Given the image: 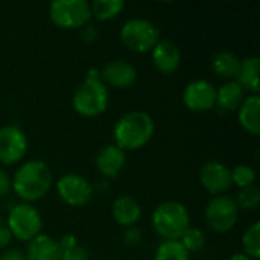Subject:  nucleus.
<instances>
[{
	"mask_svg": "<svg viewBox=\"0 0 260 260\" xmlns=\"http://www.w3.org/2000/svg\"><path fill=\"white\" fill-rule=\"evenodd\" d=\"M111 213H113L114 221L119 225L129 229V227H134L140 221L142 207L133 197L122 195L114 200V203L111 206Z\"/></svg>",
	"mask_w": 260,
	"mask_h": 260,
	"instance_id": "17",
	"label": "nucleus"
},
{
	"mask_svg": "<svg viewBox=\"0 0 260 260\" xmlns=\"http://www.w3.org/2000/svg\"><path fill=\"white\" fill-rule=\"evenodd\" d=\"M82 29H84V30H82V37H84V40H85V41H93V40L98 37V32H96V29H94L93 26L85 24Z\"/></svg>",
	"mask_w": 260,
	"mask_h": 260,
	"instance_id": "34",
	"label": "nucleus"
},
{
	"mask_svg": "<svg viewBox=\"0 0 260 260\" xmlns=\"http://www.w3.org/2000/svg\"><path fill=\"white\" fill-rule=\"evenodd\" d=\"M200 183L210 195H224L232 187V172L224 163L207 161L200 171Z\"/></svg>",
	"mask_w": 260,
	"mask_h": 260,
	"instance_id": "12",
	"label": "nucleus"
},
{
	"mask_svg": "<svg viewBox=\"0 0 260 260\" xmlns=\"http://www.w3.org/2000/svg\"><path fill=\"white\" fill-rule=\"evenodd\" d=\"M232 172V184H235L239 189L248 187L254 184L256 180V171L248 166V165H238L233 169H230Z\"/></svg>",
	"mask_w": 260,
	"mask_h": 260,
	"instance_id": "27",
	"label": "nucleus"
},
{
	"mask_svg": "<svg viewBox=\"0 0 260 260\" xmlns=\"http://www.w3.org/2000/svg\"><path fill=\"white\" fill-rule=\"evenodd\" d=\"M58 244H59V247H61V251H67V250H70V248H73V247H76L78 245V239H76V236L75 235H64L59 241H58Z\"/></svg>",
	"mask_w": 260,
	"mask_h": 260,
	"instance_id": "31",
	"label": "nucleus"
},
{
	"mask_svg": "<svg viewBox=\"0 0 260 260\" xmlns=\"http://www.w3.org/2000/svg\"><path fill=\"white\" fill-rule=\"evenodd\" d=\"M27 137L18 125L0 128V163L11 166L21 161L27 152Z\"/></svg>",
	"mask_w": 260,
	"mask_h": 260,
	"instance_id": "10",
	"label": "nucleus"
},
{
	"mask_svg": "<svg viewBox=\"0 0 260 260\" xmlns=\"http://www.w3.org/2000/svg\"><path fill=\"white\" fill-rule=\"evenodd\" d=\"M241 59L232 50H221L212 59V70L216 76L224 79H233L238 76Z\"/></svg>",
	"mask_w": 260,
	"mask_h": 260,
	"instance_id": "21",
	"label": "nucleus"
},
{
	"mask_svg": "<svg viewBox=\"0 0 260 260\" xmlns=\"http://www.w3.org/2000/svg\"><path fill=\"white\" fill-rule=\"evenodd\" d=\"M238 209L242 210H254L260 204V190L253 184L248 187H244L239 190L236 200H235Z\"/></svg>",
	"mask_w": 260,
	"mask_h": 260,
	"instance_id": "26",
	"label": "nucleus"
},
{
	"mask_svg": "<svg viewBox=\"0 0 260 260\" xmlns=\"http://www.w3.org/2000/svg\"><path fill=\"white\" fill-rule=\"evenodd\" d=\"M229 260H251L250 257H247L244 253H236V254H233V256H230Z\"/></svg>",
	"mask_w": 260,
	"mask_h": 260,
	"instance_id": "35",
	"label": "nucleus"
},
{
	"mask_svg": "<svg viewBox=\"0 0 260 260\" xmlns=\"http://www.w3.org/2000/svg\"><path fill=\"white\" fill-rule=\"evenodd\" d=\"M259 56H250L241 61V67L236 76V82L247 91L257 94L260 90L259 85Z\"/></svg>",
	"mask_w": 260,
	"mask_h": 260,
	"instance_id": "20",
	"label": "nucleus"
},
{
	"mask_svg": "<svg viewBox=\"0 0 260 260\" xmlns=\"http://www.w3.org/2000/svg\"><path fill=\"white\" fill-rule=\"evenodd\" d=\"M238 120L244 131L257 137L260 134V96L251 94L245 98L238 108Z\"/></svg>",
	"mask_w": 260,
	"mask_h": 260,
	"instance_id": "18",
	"label": "nucleus"
},
{
	"mask_svg": "<svg viewBox=\"0 0 260 260\" xmlns=\"http://www.w3.org/2000/svg\"><path fill=\"white\" fill-rule=\"evenodd\" d=\"M61 260H88V253L81 245H76L67 251H62Z\"/></svg>",
	"mask_w": 260,
	"mask_h": 260,
	"instance_id": "28",
	"label": "nucleus"
},
{
	"mask_svg": "<svg viewBox=\"0 0 260 260\" xmlns=\"http://www.w3.org/2000/svg\"><path fill=\"white\" fill-rule=\"evenodd\" d=\"M56 193L67 206L82 207L90 203L93 197V186L88 180L78 174H66L56 181Z\"/></svg>",
	"mask_w": 260,
	"mask_h": 260,
	"instance_id": "9",
	"label": "nucleus"
},
{
	"mask_svg": "<svg viewBox=\"0 0 260 260\" xmlns=\"http://www.w3.org/2000/svg\"><path fill=\"white\" fill-rule=\"evenodd\" d=\"M101 79L107 87L110 85L119 90H125V88H129L136 82L137 70L133 64L122 61V59H116V61L107 62L102 67Z\"/></svg>",
	"mask_w": 260,
	"mask_h": 260,
	"instance_id": "13",
	"label": "nucleus"
},
{
	"mask_svg": "<svg viewBox=\"0 0 260 260\" xmlns=\"http://www.w3.org/2000/svg\"><path fill=\"white\" fill-rule=\"evenodd\" d=\"M123 241H125L126 245L136 247V245H139L140 241H142V232H140L139 229H136V227H129V229H126L125 233H123Z\"/></svg>",
	"mask_w": 260,
	"mask_h": 260,
	"instance_id": "29",
	"label": "nucleus"
},
{
	"mask_svg": "<svg viewBox=\"0 0 260 260\" xmlns=\"http://www.w3.org/2000/svg\"><path fill=\"white\" fill-rule=\"evenodd\" d=\"M125 8L122 0H94L90 3L91 17L99 21H108L116 18Z\"/></svg>",
	"mask_w": 260,
	"mask_h": 260,
	"instance_id": "22",
	"label": "nucleus"
},
{
	"mask_svg": "<svg viewBox=\"0 0 260 260\" xmlns=\"http://www.w3.org/2000/svg\"><path fill=\"white\" fill-rule=\"evenodd\" d=\"M180 242L186 248L187 253H197V251L204 248V245H206V235H204V232L201 229L189 227L183 233V236L180 238Z\"/></svg>",
	"mask_w": 260,
	"mask_h": 260,
	"instance_id": "25",
	"label": "nucleus"
},
{
	"mask_svg": "<svg viewBox=\"0 0 260 260\" xmlns=\"http://www.w3.org/2000/svg\"><path fill=\"white\" fill-rule=\"evenodd\" d=\"M52 184V171L41 160H29L23 163L11 180V189L20 200L27 204L44 198L49 193Z\"/></svg>",
	"mask_w": 260,
	"mask_h": 260,
	"instance_id": "1",
	"label": "nucleus"
},
{
	"mask_svg": "<svg viewBox=\"0 0 260 260\" xmlns=\"http://www.w3.org/2000/svg\"><path fill=\"white\" fill-rule=\"evenodd\" d=\"M9 190H11V178L5 171L0 169V197L8 195Z\"/></svg>",
	"mask_w": 260,
	"mask_h": 260,
	"instance_id": "32",
	"label": "nucleus"
},
{
	"mask_svg": "<svg viewBox=\"0 0 260 260\" xmlns=\"http://www.w3.org/2000/svg\"><path fill=\"white\" fill-rule=\"evenodd\" d=\"M155 122L145 111H128L113 128L114 145L122 151H136L148 145L154 136Z\"/></svg>",
	"mask_w": 260,
	"mask_h": 260,
	"instance_id": "2",
	"label": "nucleus"
},
{
	"mask_svg": "<svg viewBox=\"0 0 260 260\" xmlns=\"http://www.w3.org/2000/svg\"><path fill=\"white\" fill-rule=\"evenodd\" d=\"M0 260H26V256L17 248H11V250H6L0 256Z\"/></svg>",
	"mask_w": 260,
	"mask_h": 260,
	"instance_id": "33",
	"label": "nucleus"
},
{
	"mask_svg": "<svg viewBox=\"0 0 260 260\" xmlns=\"http://www.w3.org/2000/svg\"><path fill=\"white\" fill-rule=\"evenodd\" d=\"M49 18L59 29H79L91 18L90 3L85 0H56L49 5Z\"/></svg>",
	"mask_w": 260,
	"mask_h": 260,
	"instance_id": "7",
	"label": "nucleus"
},
{
	"mask_svg": "<svg viewBox=\"0 0 260 260\" xmlns=\"http://www.w3.org/2000/svg\"><path fill=\"white\" fill-rule=\"evenodd\" d=\"M152 229L165 241H180L190 227L187 209L178 201H163L152 212Z\"/></svg>",
	"mask_w": 260,
	"mask_h": 260,
	"instance_id": "4",
	"label": "nucleus"
},
{
	"mask_svg": "<svg viewBox=\"0 0 260 260\" xmlns=\"http://www.w3.org/2000/svg\"><path fill=\"white\" fill-rule=\"evenodd\" d=\"M242 248L244 254L251 260H257L260 257V224L254 222L248 227L242 235Z\"/></svg>",
	"mask_w": 260,
	"mask_h": 260,
	"instance_id": "24",
	"label": "nucleus"
},
{
	"mask_svg": "<svg viewBox=\"0 0 260 260\" xmlns=\"http://www.w3.org/2000/svg\"><path fill=\"white\" fill-rule=\"evenodd\" d=\"M122 44L136 53H146L154 49V46L161 40L160 29L155 23L146 18H131L128 20L119 32Z\"/></svg>",
	"mask_w": 260,
	"mask_h": 260,
	"instance_id": "5",
	"label": "nucleus"
},
{
	"mask_svg": "<svg viewBox=\"0 0 260 260\" xmlns=\"http://www.w3.org/2000/svg\"><path fill=\"white\" fill-rule=\"evenodd\" d=\"M72 104L73 110L82 117H96L107 111L110 93L108 87L101 79L99 69H88L85 79L73 93Z\"/></svg>",
	"mask_w": 260,
	"mask_h": 260,
	"instance_id": "3",
	"label": "nucleus"
},
{
	"mask_svg": "<svg viewBox=\"0 0 260 260\" xmlns=\"http://www.w3.org/2000/svg\"><path fill=\"white\" fill-rule=\"evenodd\" d=\"M206 222L207 227L219 235L229 233L238 222L239 209L235 200L229 195L213 197L206 206Z\"/></svg>",
	"mask_w": 260,
	"mask_h": 260,
	"instance_id": "8",
	"label": "nucleus"
},
{
	"mask_svg": "<svg viewBox=\"0 0 260 260\" xmlns=\"http://www.w3.org/2000/svg\"><path fill=\"white\" fill-rule=\"evenodd\" d=\"M11 236L21 242H29L41 233L43 218L41 213L30 204H15L6 218Z\"/></svg>",
	"mask_w": 260,
	"mask_h": 260,
	"instance_id": "6",
	"label": "nucleus"
},
{
	"mask_svg": "<svg viewBox=\"0 0 260 260\" xmlns=\"http://www.w3.org/2000/svg\"><path fill=\"white\" fill-rule=\"evenodd\" d=\"M126 155L116 145L104 146L96 155V169L107 178H116L125 168Z\"/></svg>",
	"mask_w": 260,
	"mask_h": 260,
	"instance_id": "15",
	"label": "nucleus"
},
{
	"mask_svg": "<svg viewBox=\"0 0 260 260\" xmlns=\"http://www.w3.org/2000/svg\"><path fill=\"white\" fill-rule=\"evenodd\" d=\"M61 254L62 251L58 241L43 233L27 242L24 253L26 260H61Z\"/></svg>",
	"mask_w": 260,
	"mask_h": 260,
	"instance_id": "16",
	"label": "nucleus"
},
{
	"mask_svg": "<svg viewBox=\"0 0 260 260\" xmlns=\"http://www.w3.org/2000/svg\"><path fill=\"white\" fill-rule=\"evenodd\" d=\"M244 96H245V90L236 81H229L216 90L215 107H218L221 111H227V113L235 111L244 102V99H245Z\"/></svg>",
	"mask_w": 260,
	"mask_h": 260,
	"instance_id": "19",
	"label": "nucleus"
},
{
	"mask_svg": "<svg viewBox=\"0 0 260 260\" xmlns=\"http://www.w3.org/2000/svg\"><path fill=\"white\" fill-rule=\"evenodd\" d=\"M154 260H189V253L180 241H163L155 250Z\"/></svg>",
	"mask_w": 260,
	"mask_h": 260,
	"instance_id": "23",
	"label": "nucleus"
},
{
	"mask_svg": "<svg viewBox=\"0 0 260 260\" xmlns=\"http://www.w3.org/2000/svg\"><path fill=\"white\" fill-rule=\"evenodd\" d=\"M183 104L195 113H206L215 107L216 88L206 79H195L183 90Z\"/></svg>",
	"mask_w": 260,
	"mask_h": 260,
	"instance_id": "11",
	"label": "nucleus"
},
{
	"mask_svg": "<svg viewBox=\"0 0 260 260\" xmlns=\"http://www.w3.org/2000/svg\"><path fill=\"white\" fill-rule=\"evenodd\" d=\"M12 236H11V232L8 229V224H6V219H3L0 216V250L6 248L11 242Z\"/></svg>",
	"mask_w": 260,
	"mask_h": 260,
	"instance_id": "30",
	"label": "nucleus"
},
{
	"mask_svg": "<svg viewBox=\"0 0 260 260\" xmlns=\"http://www.w3.org/2000/svg\"><path fill=\"white\" fill-rule=\"evenodd\" d=\"M154 67L163 75H172L180 69L181 52L172 40H160L151 50Z\"/></svg>",
	"mask_w": 260,
	"mask_h": 260,
	"instance_id": "14",
	"label": "nucleus"
}]
</instances>
